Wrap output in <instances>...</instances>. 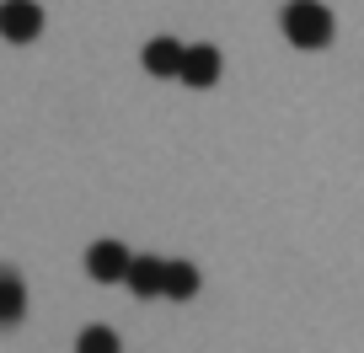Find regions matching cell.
I'll use <instances>...</instances> for the list:
<instances>
[{
	"label": "cell",
	"mask_w": 364,
	"mask_h": 353,
	"mask_svg": "<svg viewBox=\"0 0 364 353\" xmlns=\"http://www.w3.org/2000/svg\"><path fill=\"white\" fill-rule=\"evenodd\" d=\"M188 86H215L220 80V48L215 43H188V59H182V75Z\"/></svg>",
	"instance_id": "5b68a950"
},
{
	"label": "cell",
	"mask_w": 364,
	"mask_h": 353,
	"mask_svg": "<svg viewBox=\"0 0 364 353\" xmlns=\"http://www.w3.org/2000/svg\"><path fill=\"white\" fill-rule=\"evenodd\" d=\"M43 33V6L38 0H0V38L6 43H33Z\"/></svg>",
	"instance_id": "7a4b0ae2"
},
{
	"label": "cell",
	"mask_w": 364,
	"mask_h": 353,
	"mask_svg": "<svg viewBox=\"0 0 364 353\" xmlns=\"http://www.w3.org/2000/svg\"><path fill=\"white\" fill-rule=\"evenodd\" d=\"M198 295V268L193 262H166V300H193Z\"/></svg>",
	"instance_id": "ba28073f"
},
{
	"label": "cell",
	"mask_w": 364,
	"mask_h": 353,
	"mask_svg": "<svg viewBox=\"0 0 364 353\" xmlns=\"http://www.w3.org/2000/svg\"><path fill=\"white\" fill-rule=\"evenodd\" d=\"M27 316V284L16 268H0V332Z\"/></svg>",
	"instance_id": "52a82bcc"
},
{
	"label": "cell",
	"mask_w": 364,
	"mask_h": 353,
	"mask_svg": "<svg viewBox=\"0 0 364 353\" xmlns=\"http://www.w3.org/2000/svg\"><path fill=\"white\" fill-rule=\"evenodd\" d=\"M129 251H124V241H91V251H86V273L97 278V284H124L129 278Z\"/></svg>",
	"instance_id": "3957f363"
},
{
	"label": "cell",
	"mask_w": 364,
	"mask_h": 353,
	"mask_svg": "<svg viewBox=\"0 0 364 353\" xmlns=\"http://www.w3.org/2000/svg\"><path fill=\"white\" fill-rule=\"evenodd\" d=\"M145 70L150 75H182V59H188V43H177V38H150L145 43Z\"/></svg>",
	"instance_id": "8992f818"
},
{
	"label": "cell",
	"mask_w": 364,
	"mask_h": 353,
	"mask_svg": "<svg viewBox=\"0 0 364 353\" xmlns=\"http://www.w3.org/2000/svg\"><path fill=\"white\" fill-rule=\"evenodd\" d=\"M75 353H118V332L113 327H80Z\"/></svg>",
	"instance_id": "9c48e42d"
},
{
	"label": "cell",
	"mask_w": 364,
	"mask_h": 353,
	"mask_svg": "<svg viewBox=\"0 0 364 353\" xmlns=\"http://www.w3.org/2000/svg\"><path fill=\"white\" fill-rule=\"evenodd\" d=\"M124 284L134 289L139 300L166 295V257H134V262H129V278H124Z\"/></svg>",
	"instance_id": "277c9868"
},
{
	"label": "cell",
	"mask_w": 364,
	"mask_h": 353,
	"mask_svg": "<svg viewBox=\"0 0 364 353\" xmlns=\"http://www.w3.org/2000/svg\"><path fill=\"white\" fill-rule=\"evenodd\" d=\"M279 27L295 48H327L332 43V11L321 0H289L279 11Z\"/></svg>",
	"instance_id": "6da1fadb"
}]
</instances>
